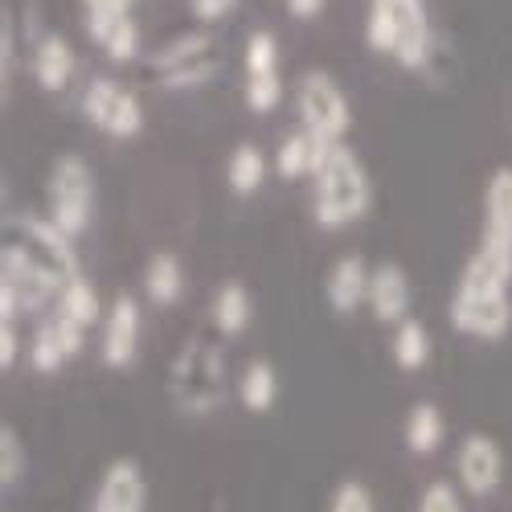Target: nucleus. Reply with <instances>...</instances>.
<instances>
[{
	"label": "nucleus",
	"mask_w": 512,
	"mask_h": 512,
	"mask_svg": "<svg viewBox=\"0 0 512 512\" xmlns=\"http://www.w3.org/2000/svg\"><path fill=\"white\" fill-rule=\"evenodd\" d=\"M365 46L381 58H394L410 74H426V66H431L439 50L426 0H369Z\"/></svg>",
	"instance_id": "f257e3e1"
},
{
	"label": "nucleus",
	"mask_w": 512,
	"mask_h": 512,
	"mask_svg": "<svg viewBox=\"0 0 512 512\" xmlns=\"http://www.w3.org/2000/svg\"><path fill=\"white\" fill-rule=\"evenodd\" d=\"M512 279L492 267L484 254L476 250L472 259L463 263L459 271V283H455V295H451V324L455 332L472 336V340H504L508 328H512V295H508Z\"/></svg>",
	"instance_id": "f03ea898"
},
{
	"label": "nucleus",
	"mask_w": 512,
	"mask_h": 512,
	"mask_svg": "<svg viewBox=\"0 0 512 512\" xmlns=\"http://www.w3.org/2000/svg\"><path fill=\"white\" fill-rule=\"evenodd\" d=\"M168 402L185 418H209L218 414L230 398V377H226V353L218 340H185L168 365Z\"/></svg>",
	"instance_id": "7ed1b4c3"
},
{
	"label": "nucleus",
	"mask_w": 512,
	"mask_h": 512,
	"mask_svg": "<svg viewBox=\"0 0 512 512\" xmlns=\"http://www.w3.org/2000/svg\"><path fill=\"white\" fill-rule=\"evenodd\" d=\"M373 205V177L349 144H332L312 177V218L320 230H345Z\"/></svg>",
	"instance_id": "20e7f679"
},
{
	"label": "nucleus",
	"mask_w": 512,
	"mask_h": 512,
	"mask_svg": "<svg viewBox=\"0 0 512 512\" xmlns=\"http://www.w3.org/2000/svg\"><path fill=\"white\" fill-rule=\"evenodd\" d=\"M222 41L209 29H189L148 58V74L160 91L168 95H189V91H205L209 82H218L222 74Z\"/></svg>",
	"instance_id": "39448f33"
},
{
	"label": "nucleus",
	"mask_w": 512,
	"mask_h": 512,
	"mask_svg": "<svg viewBox=\"0 0 512 512\" xmlns=\"http://www.w3.org/2000/svg\"><path fill=\"white\" fill-rule=\"evenodd\" d=\"M5 254H13V259H21L29 271H37L54 291H62L78 275L74 238L62 234L50 218H37V213H17V218H9Z\"/></svg>",
	"instance_id": "423d86ee"
},
{
	"label": "nucleus",
	"mask_w": 512,
	"mask_h": 512,
	"mask_svg": "<svg viewBox=\"0 0 512 512\" xmlns=\"http://www.w3.org/2000/svg\"><path fill=\"white\" fill-rule=\"evenodd\" d=\"M46 218L74 242L95 222V173L78 152H62L46 177Z\"/></svg>",
	"instance_id": "0eeeda50"
},
{
	"label": "nucleus",
	"mask_w": 512,
	"mask_h": 512,
	"mask_svg": "<svg viewBox=\"0 0 512 512\" xmlns=\"http://www.w3.org/2000/svg\"><path fill=\"white\" fill-rule=\"evenodd\" d=\"M295 115L300 127L328 144H345L353 127V103L328 70H304L295 78Z\"/></svg>",
	"instance_id": "6e6552de"
},
{
	"label": "nucleus",
	"mask_w": 512,
	"mask_h": 512,
	"mask_svg": "<svg viewBox=\"0 0 512 512\" xmlns=\"http://www.w3.org/2000/svg\"><path fill=\"white\" fill-rule=\"evenodd\" d=\"M78 111L107 140H136L144 132V123H148L144 103L136 99V91H127L123 82L111 78V74H99V78H91L87 87H82Z\"/></svg>",
	"instance_id": "1a4fd4ad"
},
{
	"label": "nucleus",
	"mask_w": 512,
	"mask_h": 512,
	"mask_svg": "<svg viewBox=\"0 0 512 512\" xmlns=\"http://www.w3.org/2000/svg\"><path fill=\"white\" fill-rule=\"evenodd\" d=\"M279 41L267 29H254L242 46V95L254 115H271L283 107V66H279Z\"/></svg>",
	"instance_id": "9d476101"
},
{
	"label": "nucleus",
	"mask_w": 512,
	"mask_h": 512,
	"mask_svg": "<svg viewBox=\"0 0 512 512\" xmlns=\"http://www.w3.org/2000/svg\"><path fill=\"white\" fill-rule=\"evenodd\" d=\"M476 250L512 279V168H496L484 185V226Z\"/></svg>",
	"instance_id": "9b49d317"
},
{
	"label": "nucleus",
	"mask_w": 512,
	"mask_h": 512,
	"mask_svg": "<svg viewBox=\"0 0 512 512\" xmlns=\"http://www.w3.org/2000/svg\"><path fill=\"white\" fill-rule=\"evenodd\" d=\"M140 332H144V316H140V300L136 295H115L107 304V316L99 324V357L107 369H132L140 357Z\"/></svg>",
	"instance_id": "f8f14e48"
},
{
	"label": "nucleus",
	"mask_w": 512,
	"mask_h": 512,
	"mask_svg": "<svg viewBox=\"0 0 512 512\" xmlns=\"http://www.w3.org/2000/svg\"><path fill=\"white\" fill-rule=\"evenodd\" d=\"M455 480L467 496H492L500 484H504V451L492 435L484 431H472L463 435L459 447H455Z\"/></svg>",
	"instance_id": "ddd939ff"
},
{
	"label": "nucleus",
	"mask_w": 512,
	"mask_h": 512,
	"mask_svg": "<svg viewBox=\"0 0 512 512\" xmlns=\"http://www.w3.org/2000/svg\"><path fill=\"white\" fill-rule=\"evenodd\" d=\"M50 300H58V291L29 271L13 254H0V320H17L29 312H41Z\"/></svg>",
	"instance_id": "4468645a"
},
{
	"label": "nucleus",
	"mask_w": 512,
	"mask_h": 512,
	"mask_svg": "<svg viewBox=\"0 0 512 512\" xmlns=\"http://www.w3.org/2000/svg\"><path fill=\"white\" fill-rule=\"evenodd\" d=\"M91 512H148V480L136 459H111L91 496Z\"/></svg>",
	"instance_id": "2eb2a0df"
},
{
	"label": "nucleus",
	"mask_w": 512,
	"mask_h": 512,
	"mask_svg": "<svg viewBox=\"0 0 512 512\" xmlns=\"http://www.w3.org/2000/svg\"><path fill=\"white\" fill-rule=\"evenodd\" d=\"M82 349H87V328H78L74 320L54 316V320H46V324H37L25 361H29L33 373L50 377V373H58L62 365H70Z\"/></svg>",
	"instance_id": "dca6fc26"
},
{
	"label": "nucleus",
	"mask_w": 512,
	"mask_h": 512,
	"mask_svg": "<svg viewBox=\"0 0 512 512\" xmlns=\"http://www.w3.org/2000/svg\"><path fill=\"white\" fill-rule=\"evenodd\" d=\"M410 304H414V287H410V275L398 267V263H377L373 275H369V316L377 324H402L410 320Z\"/></svg>",
	"instance_id": "f3484780"
},
{
	"label": "nucleus",
	"mask_w": 512,
	"mask_h": 512,
	"mask_svg": "<svg viewBox=\"0 0 512 512\" xmlns=\"http://www.w3.org/2000/svg\"><path fill=\"white\" fill-rule=\"evenodd\" d=\"M369 275H373V267L361 254H340L324 275V304L336 316H353L369 300Z\"/></svg>",
	"instance_id": "a211bd4d"
},
{
	"label": "nucleus",
	"mask_w": 512,
	"mask_h": 512,
	"mask_svg": "<svg viewBox=\"0 0 512 512\" xmlns=\"http://www.w3.org/2000/svg\"><path fill=\"white\" fill-rule=\"evenodd\" d=\"M82 25L107 62L127 66L140 58V25L132 13H82Z\"/></svg>",
	"instance_id": "6ab92c4d"
},
{
	"label": "nucleus",
	"mask_w": 512,
	"mask_h": 512,
	"mask_svg": "<svg viewBox=\"0 0 512 512\" xmlns=\"http://www.w3.org/2000/svg\"><path fill=\"white\" fill-rule=\"evenodd\" d=\"M74 70H78V58H74V46L66 37L46 33L33 46V82L46 95H62L74 82Z\"/></svg>",
	"instance_id": "aec40b11"
},
{
	"label": "nucleus",
	"mask_w": 512,
	"mask_h": 512,
	"mask_svg": "<svg viewBox=\"0 0 512 512\" xmlns=\"http://www.w3.org/2000/svg\"><path fill=\"white\" fill-rule=\"evenodd\" d=\"M328 140H320V136H312V132H291V136H283L279 140V148H275V173L283 177V181H312L316 173H320V164H324V156H328Z\"/></svg>",
	"instance_id": "412c9836"
},
{
	"label": "nucleus",
	"mask_w": 512,
	"mask_h": 512,
	"mask_svg": "<svg viewBox=\"0 0 512 512\" xmlns=\"http://www.w3.org/2000/svg\"><path fill=\"white\" fill-rule=\"evenodd\" d=\"M254 320V300H250V287L242 279H226L218 291H213V300H209V324L218 328V336L234 340L250 328Z\"/></svg>",
	"instance_id": "4be33fe9"
},
{
	"label": "nucleus",
	"mask_w": 512,
	"mask_h": 512,
	"mask_svg": "<svg viewBox=\"0 0 512 512\" xmlns=\"http://www.w3.org/2000/svg\"><path fill=\"white\" fill-rule=\"evenodd\" d=\"M140 287L144 295L156 304V308H173L185 300V263L177 259V254H152V259L144 263V275H140Z\"/></svg>",
	"instance_id": "5701e85b"
},
{
	"label": "nucleus",
	"mask_w": 512,
	"mask_h": 512,
	"mask_svg": "<svg viewBox=\"0 0 512 512\" xmlns=\"http://www.w3.org/2000/svg\"><path fill=\"white\" fill-rule=\"evenodd\" d=\"M402 443L410 455H435L443 443H447V418L435 402H414L406 410V422H402Z\"/></svg>",
	"instance_id": "b1692460"
},
{
	"label": "nucleus",
	"mask_w": 512,
	"mask_h": 512,
	"mask_svg": "<svg viewBox=\"0 0 512 512\" xmlns=\"http://www.w3.org/2000/svg\"><path fill=\"white\" fill-rule=\"evenodd\" d=\"M242 410L250 414H267L279 402V369L267 357H254L246 361V369L238 373V386H234Z\"/></svg>",
	"instance_id": "393cba45"
},
{
	"label": "nucleus",
	"mask_w": 512,
	"mask_h": 512,
	"mask_svg": "<svg viewBox=\"0 0 512 512\" xmlns=\"http://www.w3.org/2000/svg\"><path fill=\"white\" fill-rule=\"evenodd\" d=\"M58 312L54 316H62V320H74L78 328H95V324H103V316H107V308H103V300H99V291H95V283L87 279V275H74L62 291H58Z\"/></svg>",
	"instance_id": "a878e982"
},
{
	"label": "nucleus",
	"mask_w": 512,
	"mask_h": 512,
	"mask_svg": "<svg viewBox=\"0 0 512 512\" xmlns=\"http://www.w3.org/2000/svg\"><path fill=\"white\" fill-rule=\"evenodd\" d=\"M267 168H271V160H267V152L259 148V144H238L234 152H230V160H226V185L238 193V197H254L263 189V181H267Z\"/></svg>",
	"instance_id": "bb28decb"
},
{
	"label": "nucleus",
	"mask_w": 512,
	"mask_h": 512,
	"mask_svg": "<svg viewBox=\"0 0 512 512\" xmlns=\"http://www.w3.org/2000/svg\"><path fill=\"white\" fill-rule=\"evenodd\" d=\"M390 349H394V365L402 369V373H418V369H426L431 365V332H426V324L418 320V316H410V320H402L398 328H394V340H390Z\"/></svg>",
	"instance_id": "cd10ccee"
},
{
	"label": "nucleus",
	"mask_w": 512,
	"mask_h": 512,
	"mask_svg": "<svg viewBox=\"0 0 512 512\" xmlns=\"http://www.w3.org/2000/svg\"><path fill=\"white\" fill-rule=\"evenodd\" d=\"M25 467H29V451L17 435V426H5L0 431V484L5 488H17V480L25 476Z\"/></svg>",
	"instance_id": "c85d7f7f"
},
{
	"label": "nucleus",
	"mask_w": 512,
	"mask_h": 512,
	"mask_svg": "<svg viewBox=\"0 0 512 512\" xmlns=\"http://www.w3.org/2000/svg\"><path fill=\"white\" fill-rule=\"evenodd\" d=\"M328 512H377V500L361 480H340L328 496Z\"/></svg>",
	"instance_id": "c756f323"
},
{
	"label": "nucleus",
	"mask_w": 512,
	"mask_h": 512,
	"mask_svg": "<svg viewBox=\"0 0 512 512\" xmlns=\"http://www.w3.org/2000/svg\"><path fill=\"white\" fill-rule=\"evenodd\" d=\"M418 512H463V488L451 480H431L418 496Z\"/></svg>",
	"instance_id": "7c9ffc66"
},
{
	"label": "nucleus",
	"mask_w": 512,
	"mask_h": 512,
	"mask_svg": "<svg viewBox=\"0 0 512 512\" xmlns=\"http://www.w3.org/2000/svg\"><path fill=\"white\" fill-rule=\"evenodd\" d=\"M238 5H242V0H189V13H193L201 25H218V21H226Z\"/></svg>",
	"instance_id": "2f4dec72"
},
{
	"label": "nucleus",
	"mask_w": 512,
	"mask_h": 512,
	"mask_svg": "<svg viewBox=\"0 0 512 512\" xmlns=\"http://www.w3.org/2000/svg\"><path fill=\"white\" fill-rule=\"evenodd\" d=\"M21 357V332L17 320H0V369H13Z\"/></svg>",
	"instance_id": "473e14b6"
},
{
	"label": "nucleus",
	"mask_w": 512,
	"mask_h": 512,
	"mask_svg": "<svg viewBox=\"0 0 512 512\" xmlns=\"http://www.w3.org/2000/svg\"><path fill=\"white\" fill-rule=\"evenodd\" d=\"M324 5L328 0H283V9H287L291 21H316L324 13Z\"/></svg>",
	"instance_id": "72a5a7b5"
},
{
	"label": "nucleus",
	"mask_w": 512,
	"mask_h": 512,
	"mask_svg": "<svg viewBox=\"0 0 512 512\" xmlns=\"http://www.w3.org/2000/svg\"><path fill=\"white\" fill-rule=\"evenodd\" d=\"M136 0H82V13H132Z\"/></svg>",
	"instance_id": "f704fd0d"
}]
</instances>
